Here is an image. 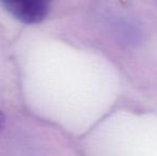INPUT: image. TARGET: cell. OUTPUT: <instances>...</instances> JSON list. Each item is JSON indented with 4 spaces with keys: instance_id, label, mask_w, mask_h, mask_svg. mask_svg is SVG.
Returning <instances> with one entry per match:
<instances>
[{
    "instance_id": "1",
    "label": "cell",
    "mask_w": 157,
    "mask_h": 156,
    "mask_svg": "<svg viewBox=\"0 0 157 156\" xmlns=\"http://www.w3.org/2000/svg\"><path fill=\"white\" fill-rule=\"evenodd\" d=\"M6 11L25 24H37L47 17L52 0H0Z\"/></svg>"
},
{
    "instance_id": "2",
    "label": "cell",
    "mask_w": 157,
    "mask_h": 156,
    "mask_svg": "<svg viewBox=\"0 0 157 156\" xmlns=\"http://www.w3.org/2000/svg\"><path fill=\"white\" fill-rule=\"evenodd\" d=\"M3 127H4V117H3V113L0 111V134L3 131Z\"/></svg>"
}]
</instances>
